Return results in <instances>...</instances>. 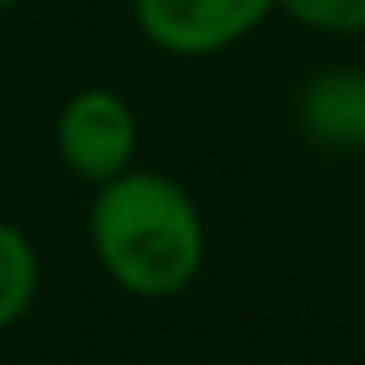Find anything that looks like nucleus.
Instances as JSON below:
<instances>
[{"instance_id":"obj_3","label":"nucleus","mask_w":365,"mask_h":365,"mask_svg":"<svg viewBox=\"0 0 365 365\" xmlns=\"http://www.w3.org/2000/svg\"><path fill=\"white\" fill-rule=\"evenodd\" d=\"M130 5L143 42L176 61L232 51L268 14H277V0H130Z\"/></svg>"},{"instance_id":"obj_4","label":"nucleus","mask_w":365,"mask_h":365,"mask_svg":"<svg viewBox=\"0 0 365 365\" xmlns=\"http://www.w3.org/2000/svg\"><path fill=\"white\" fill-rule=\"evenodd\" d=\"M292 120L310 148L361 153L365 148V65H319L292 98Z\"/></svg>"},{"instance_id":"obj_7","label":"nucleus","mask_w":365,"mask_h":365,"mask_svg":"<svg viewBox=\"0 0 365 365\" xmlns=\"http://www.w3.org/2000/svg\"><path fill=\"white\" fill-rule=\"evenodd\" d=\"M14 5H24V0H0V9H14Z\"/></svg>"},{"instance_id":"obj_5","label":"nucleus","mask_w":365,"mask_h":365,"mask_svg":"<svg viewBox=\"0 0 365 365\" xmlns=\"http://www.w3.org/2000/svg\"><path fill=\"white\" fill-rule=\"evenodd\" d=\"M37 287H42L37 245L28 241L24 227H14V222L0 217V333L14 329V324L33 310Z\"/></svg>"},{"instance_id":"obj_6","label":"nucleus","mask_w":365,"mask_h":365,"mask_svg":"<svg viewBox=\"0 0 365 365\" xmlns=\"http://www.w3.org/2000/svg\"><path fill=\"white\" fill-rule=\"evenodd\" d=\"M277 9L310 33H329V37L365 33V0H277Z\"/></svg>"},{"instance_id":"obj_1","label":"nucleus","mask_w":365,"mask_h":365,"mask_svg":"<svg viewBox=\"0 0 365 365\" xmlns=\"http://www.w3.org/2000/svg\"><path fill=\"white\" fill-rule=\"evenodd\" d=\"M88 245L98 268L134 301H171L199 277L208 227L176 176L130 167L93 190Z\"/></svg>"},{"instance_id":"obj_2","label":"nucleus","mask_w":365,"mask_h":365,"mask_svg":"<svg viewBox=\"0 0 365 365\" xmlns=\"http://www.w3.org/2000/svg\"><path fill=\"white\" fill-rule=\"evenodd\" d=\"M139 116L116 88H79L56 116V158L93 190L134 167Z\"/></svg>"}]
</instances>
